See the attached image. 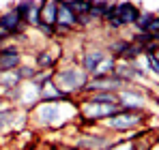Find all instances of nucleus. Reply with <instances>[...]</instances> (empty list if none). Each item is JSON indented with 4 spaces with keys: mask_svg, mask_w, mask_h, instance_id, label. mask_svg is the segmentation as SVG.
I'll return each instance as SVG.
<instances>
[{
    "mask_svg": "<svg viewBox=\"0 0 159 150\" xmlns=\"http://www.w3.org/2000/svg\"><path fill=\"white\" fill-rule=\"evenodd\" d=\"M107 51L106 47H101V45H93V47H86L84 50V54L80 56L78 64L88 73V77H93V75L97 73V69L101 67V62L106 60Z\"/></svg>",
    "mask_w": 159,
    "mask_h": 150,
    "instance_id": "423d86ee",
    "label": "nucleus"
},
{
    "mask_svg": "<svg viewBox=\"0 0 159 150\" xmlns=\"http://www.w3.org/2000/svg\"><path fill=\"white\" fill-rule=\"evenodd\" d=\"M144 58H146V69H148L153 75L159 77V60L155 58V56H144Z\"/></svg>",
    "mask_w": 159,
    "mask_h": 150,
    "instance_id": "dca6fc26",
    "label": "nucleus"
},
{
    "mask_svg": "<svg viewBox=\"0 0 159 150\" xmlns=\"http://www.w3.org/2000/svg\"><path fill=\"white\" fill-rule=\"evenodd\" d=\"M146 32H148V34H153V37H155V34H159V13L155 15V17H153V22L148 24Z\"/></svg>",
    "mask_w": 159,
    "mask_h": 150,
    "instance_id": "a211bd4d",
    "label": "nucleus"
},
{
    "mask_svg": "<svg viewBox=\"0 0 159 150\" xmlns=\"http://www.w3.org/2000/svg\"><path fill=\"white\" fill-rule=\"evenodd\" d=\"M153 116H155L153 109H125V107H120L116 112V116L99 122V129H103L106 133L114 135V137H127L133 131L144 129L153 120Z\"/></svg>",
    "mask_w": 159,
    "mask_h": 150,
    "instance_id": "f03ea898",
    "label": "nucleus"
},
{
    "mask_svg": "<svg viewBox=\"0 0 159 150\" xmlns=\"http://www.w3.org/2000/svg\"><path fill=\"white\" fill-rule=\"evenodd\" d=\"M153 146H155V142H148L146 137L138 139V142H129L127 137H114V142L106 150H153Z\"/></svg>",
    "mask_w": 159,
    "mask_h": 150,
    "instance_id": "9d476101",
    "label": "nucleus"
},
{
    "mask_svg": "<svg viewBox=\"0 0 159 150\" xmlns=\"http://www.w3.org/2000/svg\"><path fill=\"white\" fill-rule=\"evenodd\" d=\"M54 84L58 86V90L62 92V95H67V97H80V95H84V90H86V86H88V82H90V77L88 73L80 67L78 62H67V64H60L56 71H54Z\"/></svg>",
    "mask_w": 159,
    "mask_h": 150,
    "instance_id": "7ed1b4c3",
    "label": "nucleus"
},
{
    "mask_svg": "<svg viewBox=\"0 0 159 150\" xmlns=\"http://www.w3.org/2000/svg\"><path fill=\"white\" fill-rule=\"evenodd\" d=\"M155 39H157V41H159V34H155Z\"/></svg>",
    "mask_w": 159,
    "mask_h": 150,
    "instance_id": "4be33fe9",
    "label": "nucleus"
},
{
    "mask_svg": "<svg viewBox=\"0 0 159 150\" xmlns=\"http://www.w3.org/2000/svg\"><path fill=\"white\" fill-rule=\"evenodd\" d=\"M52 150H71V148H69V146H54Z\"/></svg>",
    "mask_w": 159,
    "mask_h": 150,
    "instance_id": "6ab92c4d",
    "label": "nucleus"
},
{
    "mask_svg": "<svg viewBox=\"0 0 159 150\" xmlns=\"http://www.w3.org/2000/svg\"><path fill=\"white\" fill-rule=\"evenodd\" d=\"M60 62H62V54H56L52 47H43V50H39L34 54V67L39 69V71H56L58 67H60Z\"/></svg>",
    "mask_w": 159,
    "mask_h": 150,
    "instance_id": "6e6552de",
    "label": "nucleus"
},
{
    "mask_svg": "<svg viewBox=\"0 0 159 150\" xmlns=\"http://www.w3.org/2000/svg\"><path fill=\"white\" fill-rule=\"evenodd\" d=\"M37 73H39V69H37L34 64H30V62H22V64L17 67V75H20L22 82H30Z\"/></svg>",
    "mask_w": 159,
    "mask_h": 150,
    "instance_id": "2eb2a0df",
    "label": "nucleus"
},
{
    "mask_svg": "<svg viewBox=\"0 0 159 150\" xmlns=\"http://www.w3.org/2000/svg\"><path fill=\"white\" fill-rule=\"evenodd\" d=\"M155 15H157L155 11H142L140 17H138V22L133 24V30H135V32H146V28H148V24L153 22Z\"/></svg>",
    "mask_w": 159,
    "mask_h": 150,
    "instance_id": "4468645a",
    "label": "nucleus"
},
{
    "mask_svg": "<svg viewBox=\"0 0 159 150\" xmlns=\"http://www.w3.org/2000/svg\"><path fill=\"white\" fill-rule=\"evenodd\" d=\"M80 116L78 99L56 101L45 103L39 101L30 112H28V126L34 131H65L71 126Z\"/></svg>",
    "mask_w": 159,
    "mask_h": 150,
    "instance_id": "f257e3e1",
    "label": "nucleus"
},
{
    "mask_svg": "<svg viewBox=\"0 0 159 150\" xmlns=\"http://www.w3.org/2000/svg\"><path fill=\"white\" fill-rule=\"evenodd\" d=\"M4 105H7V101H4V99H0V107H4Z\"/></svg>",
    "mask_w": 159,
    "mask_h": 150,
    "instance_id": "aec40b11",
    "label": "nucleus"
},
{
    "mask_svg": "<svg viewBox=\"0 0 159 150\" xmlns=\"http://www.w3.org/2000/svg\"><path fill=\"white\" fill-rule=\"evenodd\" d=\"M15 11H17L22 24L26 26V28L37 30V26L41 24V2H34V0L17 2V4H15Z\"/></svg>",
    "mask_w": 159,
    "mask_h": 150,
    "instance_id": "0eeeda50",
    "label": "nucleus"
},
{
    "mask_svg": "<svg viewBox=\"0 0 159 150\" xmlns=\"http://www.w3.org/2000/svg\"><path fill=\"white\" fill-rule=\"evenodd\" d=\"M37 32H39V34H43L45 39H56V30H54L52 26L39 24V26H37Z\"/></svg>",
    "mask_w": 159,
    "mask_h": 150,
    "instance_id": "f3484780",
    "label": "nucleus"
},
{
    "mask_svg": "<svg viewBox=\"0 0 159 150\" xmlns=\"http://www.w3.org/2000/svg\"><path fill=\"white\" fill-rule=\"evenodd\" d=\"M78 133L80 135L69 146L71 150H106L114 142V135L106 133L103 129H99V131H82V129H78Z\"/></svg>",
    "mask_w": 159,
    "mask_h": 150,
    "instance_id": "20e7f679",
    "label": "nucleus"
},
{
    "mask_svg": "<svg viewBox=\"0 0 159 150\" xmlns=\"http://www.w3.org/2000/svg\"><path fill=\"white\" fill-rule=\"evenodd\" d=\"M58 20V0H41V24L56 26Z\"/></svg>",
    "mask_w": 159,
    "mask_h": 150,
    "instance_id": "f8f14e48",
    "label": "nucleus"
},
{
    "mask_svg": "<svg viewBox=\"0 0 159 150\" xmlns=\"http://www.w3.org/2000/svg\"><path fill=\"white\" fill-rule=\"evenodd\" d=\"M140 7L138 4H133V2H118L116 4V17L120 20V24L125 26H133L138 22V17H140Z\"/></svg>",
    "mask_w": 159,
    "mask_h": 150,
    "instance_id": "1a4fd4ad",
    "label": "nucleus"
},
{
    "mask_svg": "<svg viewBox=\"0 0 159 150\" xmlns=\"http://www.w3.org/2000/svg\"><path fill=\"white\" fill-rule=\"evenodd\" d=\"M86 99L95 101V103H103V105H114V107H120L118 103V95H112V92H93V95H84Z\"/></svg>",
    "mask_w": 159,
    "mask_h": 150,
    "instance_id": "ddd939ff",
    "label": "nucleus"
},
{
    "mask_svg": "<svg viewBox=\"0 0 159 150\" xmlns=\"http://www.w3.org/2000/svg\"><path fill=\"white\" fill-rule=\"evenodd\" d=\"M155 58H157V60H159V51H157V54H155Z\"/></svg>",
    "mask_w": 159,
    "mask_h": 150,
    "instance_id": "412c9836",
    "label": "nucleus"
},
{
    "mask_svg": "<svg viewBox=\"0 0 159 150\" xmlns=\"http://www.w3.org/2000/svg\"><path fill=\"white\" fill-rule=\"evenodd\" d=\"M0 150H2V148H0Z\"/></svg>",
    "mask_w": 159,
    "mask_h": 150,
    "instance_id": "5701e85b",
    "label": "nucleus"
},
{
    "mask_svg": "<svg viewBox=\"0 0 159 150\" xmlns=\"http://www.w3.org/2000/svg\"><path fill=\"white\" fill-rule=\"evenodd\" d=\"M129 45H131V41H129V39H125V37H110L103 47H106L107 56H112V58L120 60V58L125 56V51H127Z\"/></svg>",
    "mask_w": 159,
    "mask_h": 150,
    "instance_id": "9b49d317",
    "label": "nucleus"
},
{
    "mask_svg": "<svg viewBox=\"0 0 159 150\" xmlns=\"http://www.w3.org/2000/svg\"><path fill=\"white\" fill-rule=\"evenodd\" d=\"M125 86H127V84H125L120 77H116L114 73L103 75V77H90V82H88L84 95H93V92H112V95H118Z\"/></svg>",
    "mask_w": 159,
    "mask_h": 150,
    "instance_id": "39448f33",
    "label": "nucleus"
}]
</instances>
